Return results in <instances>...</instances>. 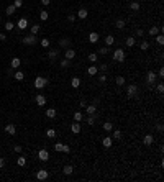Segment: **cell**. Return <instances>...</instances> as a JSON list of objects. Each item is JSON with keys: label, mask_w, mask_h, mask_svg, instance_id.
<instances>
[{"label": "cell", "mask_w": 164, "mask_h": 182, "mask_svg": "<svg viewBox=\"0 0 164 182\" xmlns=\"http://www.w3.org/2000/svg\"><path fill=\"white\" fill-rule=\"evenodd\" d=\"M113 61H118V63H123V61H125V51H123L122 48H118V49L113 51Z\"/></svg>", "instance_id": "obj_1"}, {"label": "cell", "mask_w": 164, "mask_h": 182, "mask_svg": "<svg viewBox=\"0 0 164 182\" xmlns=\"http://www.w3.org/2000/svg\"><path fill=\"white\" fill-rule=\"evenodd\" d=\"M48 82H49V81L44 79V77H36V79H34V87H36V89H44L48 85Z\"/></svg>", "instance_id": "obj_2"}, {"label": "cell", "mask_w": 164, "mask_h": 182, "mask_svg": "<svg viewBox=\"0 0 164 182\" xmlns=\"http://www.w3.org/2000/svg\"><path fill=\"white\" fill-rule=\"evenodd\" d=\"M21 41H23V44L33 46V44H36V34H28V36H25Z\"/></svg>", "instance_id": "obj_3"}, {"label": "cell", "mask_w": 164, "mask_h": 182, "mask_svg": "<svg viewBox=\"0 0 164 182\" xmlns=\"http://www.w3.org/2000/svg\"><path fill=\"white\" fill-rule=\"evenodd\" d=\"M136 94H138V87L135 85V84H131V85H128V89H126V95L130 97H136Z\"/></svg>", "instance_id": "obj_4"}, {"label": "cell", "mask_w": 164, "mask_h": 182, "mask_svg": "<svg viewBox=\"0 0 164 182\" xmlns=\"http://www.w3.org/2000/svg\"><path fill=\"white\" fill-rule=\"evenodd\" d=\"M158 75L154 74V71H148V74H146V82H148V85H153L154 81H156Z\"/></svg>", "instance_id": "obj_5"}, {"label": "cell", "mask_w": 164, "mask_h": 182, "mask_svg": "<svg viewBox=\"0 0 164 182\" xmlns=\"http://www.w3.org/2000/svg\"><path fill=\"white\" fill-rule=\"evenodd\" d=\"M48 177H49V172H48L46 169H39V171L36 172V179H38V180H46Z\"/></svg>", "instance_id": "obj_6"}, {"label": "cell", "mask_w": 164, "mask_h": 182, "mask_svg": "<svg viewBox=\"0 0 164 182\" xmlns=\"http://www.w3.org/2000/svg\"><path fill=\"white\" fill-rule=\"evenodd\" d=\"M38 158H39V161H48L49 159V153H48V149H39L38 151Z\"/></svg>", "instance_id": "obj_7"}, {"label": "cell", "mask_w": 164, "mask_h": 182, "mask_svg": "<svg viewBox=\"0 0 164 182\" xmlns=\"http://www.w3.org/2000/svg\"><path fill=\"white\" fill-rule=\"evenodd\" d=\"M34 102H36L38 107H43V105H46V97L41 95V94H38L36 97H34Z\"/></svg>", "instance_id": "obj_8"}, {"label": "cell", "mask_w": 164, "mask_h": 182, "mask_svg": "<svg viewBox=\"0 0 164 182\" xmlns=\"http://www.w3.org/2000/svg\"><path fill=\"white\" fill-rule=\"evenodd\" d=\"M85 112H87V115H94V113H97V105H95V103L85 105Z\"/></svg>", "instance_id": "obj_9"}, {"label": "cell", "mask_w": 164, "mask_h": 182, "mask_svg": "<svg viewBox=\"0 0 164 182\" xmlns=\"http://www.w3.org/2000/svg\"><path fill=\"white\" fill-rule=\"evenodd\" d=\"M16 26H18L20 30H26V26H28V20H26V18H20L18 21H16Z\"/></svg>", "instance_id": "obj_10"}, {"label": "cell", "mask_w": 164, "mask_h": 182, "mask_svg": "<svg viewBox=\"0 0 164 182\" xmlns=\"http://www.w3.org/2000/svg\"><path fill=\"white\" fill-rule=\"evenodd\" d=\"M20 66H21L20 57H13V59H12V63H10V67H12V69H18Z\"/></svg>", "instance_id": "obj_11"}, {"label": "cell", "mask_w": 164, "mask_h": 182, "mask_svg": "<svg viewBox=\"0 0 164 182\" xmlns=\"http://www.w3.org/2000/svg\"><path fill=\"white\" fill-rule=\"evenodd\" d=\"M64 56H66V59H74V57H76V51L74 49H71V48H67V49H66V53H64Z\"/></svg>", "instance_id": "obj_12"}, {"label": "cell", "mask_w": 164, "mask_h": 182, "mask_svg": "<svg viewBox=\"0 0 164 182\" xmlns=\"http://www.w3.org/2000/svg\"><path fill=\"white\" fill-rule=\"evenodd\" d=\"M71 131H72L74 135H79V133H81V125H79V122H74L72 125H71Z\"/></svg>", "instance_id": "obj_13"}, {"label": "cell", "mask_w": 164, "mask_h": 182, "mask_svg": "<svg viewBox=\"0 0 164 182\" xmlns=\"http://www.w3.org/2000/svg\"><path fill=\"white\" fill-rule=\"evenodd\" d=\"M102 144H103V148H110V146L113 144V138H110V136H105V138L102 140Z\"/></svg>", "instance_id": "obj_14"}, {"label": "cell", "mask_w": 164, "mask_h": 182, "mask_svg": "<svg viewBox=\"0 0 164 182\" xmlns=\"http://www.w3.org/2000/svg\"><path fill=\"white\" fill-rule=\"evenodd\" d=\"M154 143V138H153V135H146L144 138H143V144H146V146H151Z\"/></svg>", "instance_id": "obj_15"}, {"label": "cell", "mask_w": 164, "mask_h": 182, "mask_svg": "<svg viewBox=\"0 0 164 182\" xmlns=\"http://www.w3.org/2000/svg\"><path fill=\"white\" fill-rule=\"evenodd\" d=\"M89 41H90L92 44H95L97 41H99V33H95V31L89 33Z\"/></svg>", "instance_id": "obj_16"}, {"label": "cell", "mask_w": 164, "mask_h": 182, "mask_svg": "<svg viewBox=\"0 0 164 182\" xmlns=\"http://www.w3.org/2000/svg\"><path fill=\"white\" fill-rule=\"evenodd\" d=\"M5 131L8 133V135H15V133H16V128H15V125H13V123H8V125L5 126Z\"/></svg>", "instance_id": "obj_17"}, {"label": "cell", "mask_w": 164, "mask_h": 182, "mask_svg": "<svg viewBox=\"0 0 164 182\" xmlns=\"http://www.w3.org/2000/svg\"><path fill=\"white\" fill-rule=\"evenodd\" d=\"M77 16H79V18H81V20H85L87 16H89V12L85 10V8H81V10L77 12Z\"/></svg>", "instance_id": "obj_18"}, {"label": "cell", "mask_w": 164, "mask_h": 182, "mask_svg": "<svg viewBox=\"0 0 164 182\" xmlns=\"http://www.w3.org/2000/svg\"><path fill=\"white\" fill-rule=\"evenodd\" d=\"M97 72H99V67H97V66H89V69H87L89 75H95Z\"/></svg>", "instance_id": "obj_19"}, {"label": "cell", "mask_w": 164, "mask_h": 182, "mask_svg": "<svg viewBox=\"0 0 164 182\" xmlns=\"http://www.w3.org/2000/svg\"><path fill=\"white\" fill-rule=\"evenodd\" d=\"M72 171H74V167L71 166V164H67V166H64V167H63V172H64L66 176H71V174H72Z\"/></svg>", "instance_id": "obj_20"}, {"label": "cell", "mask_w": 164, "mask_h": 182, "mask_svg": "<svg viewBox=\"0 0 164 182\" xmlns=\"http://www.w3.org/2000/svg\"><path fill=\"white\" fill-rule=\"evenodd\" d=\"M59 46H61V48H69V46H71V39L63 38V39L59 41Z\"/></svg>", "instance_id": "obj_21"}, {"label": "cell", "mask_w": 164, "mask_h": 182, "mask_svg": "<svg viewBox=\"0 0 164 182\" xmlns=\"http://www.w3.org/2000/svg\"><path fill=\"white\" fill-rule=\"evenodd\" d=\"M46 136H48L49 140L56 138V130H53V128H48V130H46Z\"/></svg>", "instance_id": "obj_22"}, {"label": "cell", "mask_w": 164, "mask_h": 182, "mask_svg": "<svg viewBox=\"0 0 164 182\" xmlns=\"http://www.w3.org/2000/svg\"><path fill=\"white\" fill-rule=\"evenodd\" d=\"M159 31H161V28H159V26H151V28H149V34H151V36H156Z\"/></svg>", "instance_id": "obj_23"}, {"label": "cell", "mask_w": 164, "mask_h": 182, "mask_svg": "<svg viewBox=\"0 0 164 182\" xmlns=\"http://www.w3.org/2000/svg\"><path fill=\"white\" fill-rule=\"evenodd\" d=\"M125 25H126V21L125 20H123V18H120V20H117V21H115V26H117V28H125Z\"/></svg>", "instance_id": "obj_24"}, {"label": "cell", "mask_w": 164, "mask_h": 182, "mask_svg": "<svg viewBox=\"0 0 164 182\" xmlns=\"http://www.w3.org/2000/svg\"><path fill=\"white\" fill-rule=\"evenodd\" d=\"M71 85H72L74 89H77L79 85H81V79H79V77H72V81H71Z\"/></svg>", "instance_id": "obj_25"}, {"label": "cell", "mask_w": 164, "mask_h": 182, "mask_svg": "<svg viewBox=\"0 0 164 182\" xmlns=\"http://www.w3.org/2000/svg\"><path fill=\"white\" fill-rule=\"evenodd\" d=\"M46 117L48 118H56V110L54 108H48L46 110Z\"/></svg>", "instance_id": "obj_26"}, {"label": "cell", "mask_w": 164, "mask_h": 182, "mask_svg": "<svg viewBox=\"0 0 164 182\" xmlns=\"http://www.w3.org/2000/svg\"><path fill=\"white\" fill-rule=\"evenodd\" d=\"M130 8H131L133 12H138L140 8H141V5H140V2H131L130 3Z\"/></svg>", "instance_id": "obj_27"}, {"label": "cell", "mask_w": 164, "mask_h": 182, "mask_svg": "<svg viewBox=\"0 0 164 182\" xmlns=\"http://www.w3.org/2000/svg\"><path fill=\"white\" fill-rule=\"evenodd\" d=\"M39 18H41L43 21H46L48 18H49V13H48L46 10H41V12H39Z\"/></svg>", "instance_id": "obj_28"}, {"label": "cell", "mask_w": 164, "mask_h": 182, "mask_svg": "<svg viewBox=\"0 0 164 182\" xmlns=\"http://www.w3.org/2000/svg\"><path fill=\"white\" fill-rule=\"evenodd\" d=\"M95 118H97V117H95V113H94V115H87V125H90V126H92V125L95 123Z\"/></svg>", "instance_id": "obj_29"}, {"label": "cell", "mask_w": 164, "mask_h": 182, "mask_svg": "<svg viewBox=\"0 0 164 182\" xmlns=\"http://www.w3.org/2000/svg\"><path fill=\"white\" fill-rule=\"evenodd\" d=\"M113 43H115V38L112 36V34H108V36L105 38V44H107V46H112Z\"/></svg>", "instance_id": "obj_30"}, {"label": "cell", "mask_w": 164, "mask_h": 182, "mask_svg": "<svg viewBox=\"0 0 164 182\" xmlns=\"http://www.w3.org/2000/svg\"><path fill=\"white\" fill-rule=\"evenodd\" d=\"M135 44H136V39L133 38V36H130V38H126V46H128V48L135 46Z\"/></svg>", "instance_id": "obj_31"}, {"label": "cell", "mask_w": 164, "mask_h": 182, "mask_svg": "<svg viewBox=\"0 0 164 182\" xmlns=\"http://www.w3.org/2000/svg\"><path fill=\"white\" fill-rule=\"evenodd\" d=\"M25 79V74L21 72V71H16L15 72V81H23Z\"/></svg>", "instance_id": "obj_32"}, {"label": "cell", "mask_w": 164, "mask_h": 182, "mask_svg": "<svg viewBox=\"0 0 164 182\" xmlns=\"http://www.w3.org/2000/svg\"><path fill=\"white\" fill-rule=\"evenodd\" d=\"M15 10H16V7L13 5V3H12V5H8V7H7V15H13V13H15Z\"/></svg>", "instance_id": "obj_33"}, {"label": "cell", "mask_w": 164, "mask_h": 182, "mask_svg": "<svg viewBox=\"0 0 164 182\" xmlns=\"http://www.w3.org/2000/svg\"><path fill=\"white\" fill-rule=\"evenodd\" d=\"M16 164H18V166H26V158L25 156H20L18 159H16Z\"/></svg>", "instance_id": "obj_34"}, {"label": "cell", "mask_w": 164, "mask_h": 182, "mask_svg": "<svg viewBox=\"0 0 164 182\" xmlns=\"http://www.w3.org/2000/svg\"><path fill=\"white\" fill-rule=\"evenodd\" d=\"M57 49H49V53H48V57H49V59H54V57L57 56Z\"/></svg>", "instance_id": "obj_35"}, {"label": "cell", "mask_w": 164, "mask_h": 182, "mask_svg": "<svg viewBox=\"0 0 164 182\" xmlns=\"http://www.w3.org/2000/svg\"><path fill=\"white\" fill-rule=\"evenodd\" d=\"M103 130H105V131H112V130H113V125H112L110 122H105V123H103Z\"/></svg>", "instance_id": "obj_36"}, {"label": "cell", "mask_w": 164, "mask_h": 182, "mask_svg": "<svg viewBox=\"0 0 164 182\" xmlns=\"http://www.w3.org/2000/svg\"><path fill=\"white\" fill-rule=\"evenodd\" d=\"M140 48H141V51H148V48H149V43H148V41H141Z\"/></svg>", "instance_id": "obj_37"}, {"label": "cell", "mask_w": 164, "mask_h": 182, "mask_svg": "<svg viewBox=\"0 0 164 182\" xmlns=\"http://www.w3.org/2000/svg\"><path fill=\"white\" fill-rule=\"evenodd\" d=\"M156 43H158V44H164V36H162L161 33L156 34Z\"/></svg>", "instance_id": "obj_38"}, {"label": "cell", "mask_w": 164, "mask_h": 182, "mask_svg": "<svg viewBox=\"0 0 164 182\" xmlns=\"http://www.w3.org/2000/svg\"><path fill=\"white\" fill-rule=\"evenodd\" d=\"M13 28H15V23H12V21H7V23H5V30H7V31H12Z\"/></svg>", "instance_id": "obj_39"}, {"label": "cell", "mask_w": 164, "mask_h": 182, "mask_svg": "<svg viewBox=\"0 0 164 182\" xmlns=\"http://www.w3.org/2000/svg\"><path fill=\"white\" fill-rule=\"evenodd\" d=\"M115 82H117V85H123V84H125V77H122V75H118V77L115 79Z\"/></svg>", "instance_id": "obj_40"}, {"label": "cell", "mask_w": 164, "mask_h": 182, "mask_svg": "<svg viewBox=\"0 0 164 182\" xmlns=\"http://www.w3.org/2000/svg\"><path fill=\"white\" fill-rule=\"evenodd\" d=\"M112 131H113V130H112ZM113 140H122V131L115 130V131H113Z\"/></svg>", "instance_id": "obj_41"}, {"label": "cell", "mask_w": 164, "mask_h": 182, "mask_svg": "<svg viewBox=\"0 0 164 182\" xmlns=\"http://www.w3.org/2000/svg\"><path fill=\"white\" fill-rule=\"evenodd\" d=\"M89 61H90V63H95V61H97V54H95V53H89Z\"/></svg>", "instance_id": "obj_42"}, {"label": "cell", "mask_w": 164, "mask_h": 182, "mask_svg": "<svg viewBox=\"0 0 164 182\" xmlns=\"http://www.w3.org/2000/svg\"><path fill=\"white\" fill-rule=\"evenodd\" d=\"M81 120H82V113L76 112V113H74V122H81Z\"/></svg>", "instance_id": "obj_43"}, {"label": "cell", "mask_w": 164, "mask_h": 182, "mask_svg": "<svg viewBox=\"0 0 164 182\" xmlns=\"http://www.w3.org/2000/svg\"><path fill=\"white\" fill-rule=\"evenodd\" d=\"M13 5H15L16 8H21V7H23V0H15V2H13Z\"/></svg>", "instance_id": "obj_44"}, {"label": "cell", "mask_w": 164, "mask_h": 182, "mask_svg": "<svg viewBox=\"0 0 164 182\" xmlns=\"http://www.w3.org/2000/svg\"><path fill=\"white\" fill-rule=\"evenodd\" d=\"M39 31V25H33L31 26V34H36Z\"/></svg>", "instance_id": "obj_45"}, {"label": "cell", "mask_w": 164, "mask_h": 182, "mask_svg": "<svg viewBox=\"0 0 164 182\" xmlns=\"http://www.w3.org/2000/svg\"><path fill=\"white\" fill-rule=\"evenodd\" d=\"M41 46L43 48H49V39H46V38L41 39Z\"/></svg>", "instance_id": "obj_46"}, {"label": "cell", "mask_w": 164, "mask_h": 182, "mask_svg": "<svg viewBox=\"0 0 164 182\" xmlns=\"http://www.w3.org/2000/svg\"><path fill=\"white\" fill-rule=\"evenodd\" d=\"M61 67H69V59H63V61H61Z\"/></svg>", "instance_id": "obj_47"}, {"label": "cell", "mask_w": 164, "mask_h": 182, "mask_svg": "<svg viewBox=\"0 0 164 182\" xmlns=\"http://www.w3.org/2000/svg\"><path fill=\"white\" fill-rule=\"evenodd\" d=\"M54 149L57 151V153H61V149H63V143H56L54 144Z\"/></svg>", "instance_id": "obj_48"}, {"label": "cell", "mask_w": 164, "mask_h": 182, "mask_svg": "<svg viewBox=\"0 0 164 182\" xmlns=\"http://www.w3.org/2000/svg\"><path fill=\"white\" fill-rule=\"evenodd\" d=\"M61 151H63V153H69V151H71V146H69V144H63V149H61Z\"/></svg>", "instance_id": "obj_49"}, {"label": "cell", "mask_w": 164, "mask_h": 182, "mask_svg": "<svg viewBox=\"0 0 164 182\" xmlns=\"http://www.w3.org/2000/svg\"><path fill=\"white\" fill-rule=\"evenodd\" d=\"M156 90L159 92V94H162V92H164V85H162V84H158V87H156Z\"/></svg>", "instance_id": "obj_50"}, {"label": "cell", "mask_w": 164, "mask_h": 182, "mask_svg": "<svg viewBox=\"0 0 164 182\" xmlns=\"http://www.w3.org/2000/svg\"><path fill=\"white\" fill-rule=\"evenodd\" d=\"M67 20H69V21H76V15H74V13L67 15Z\"/></svg>", "instance_id": "obj_51"}, {"label": "cell", "mask_w": 164, "mask_h": 182, "mask_svg": "<svg viewBox=\"0 0 164 182\" xmlns=\"http://www.w3.org/2000/svg\"><path fill=\"white\" fill-rule=\"evenodd\" d=\"M136 34H138V36H141V38H143V34H144L143 28H138V30H136Z\"/></svg>", "instance_id": "obj_52"}, {"label": "cell", "mask_w": 164, "mask_h": 182, "mask_svg": "<svg viewBox=\"0 0 164 182\" xmlns=\"http://www.w3.org/2000/svg\"><path fill=\"white\" fill-rule=\"evenodd\" d=\"M99 81H100L102 84H103L105 81H107V75H105V74H102V75H100V77H99Z\"/></svg>", "instance_id": "obj_53"}, {"label": "cell", "mask_w": 164, "mask_h": 182, "mask_svg": "<svg viewBox=\"0 0 164 182\" xmlns=\"http://www.w3.org/2000/svg\"><path fill=\"white\" fill-rule=\"evenodd\" d=\"M99 53H100V54H108V48H102Z\"/></svg>", "instance_id": "obj_54"}, {"label": "cell", "mask_w": 164, "mask_h": 182, "mask_svg": "<svg viewBox=\"0 0 164 182\" xmlns=\"http://www.w3.org/2000/svg\"><path fill=\"white\" fill-rule=\"evenodd\" d=\"M21 149H23V148H21L20 144H16V146H15V153H21Z\"/></svg>", "instance_id": "obj_55"}, {"label": "cell", "mask_w": 164, "mask_h": 182, "mask_svg": "<svg viewBox=\"0 0 164 182\" xmlns=\"http://www.w3.org/2000/svg\"><path fill=\"white\" fill-rule=\"evenodd\" d=\"M41 3H43L44 7H48V5H49V3H51V0H41Z\"/></svg>", "instance_id": "obj_56"}, {"label": "cell", "mask_w": 164, "mask_h": 182, "mask_svg": "<svg viewBox=\"0 0 164 182\" xmlns=\"http://www.w3.org/2000/svg\"><path fill=\"white\" fill-rule=\"evenodd\" d=\"M158 75H159V77H161V79L164 77V69H162V67H161V69H159V72H158Z\"/></svg>", "instance_id": "obj_57"}, {"label": "cell", "mask_w": 164, "mask_h": 182, "mask_svg": "<svg viewBox=\"0 0 164 182\" xmlns=\"http://www.w3.org/2000/svg\"><path fill=\"white\" fill-rule=\"evenodd\" d=\"M3 166H5V159H3V158H0V169H2Z\"/></svg>", "instance_id": "obj_58"}, {"label": "cell", "mask_w": 164, "mask_h": 182, "mask_svg": "<svg viewBox=\"0 0 164 182\" xmlns=\"http://www.w3.org/2000/svg\"><path fill=\"white\" fill-rule=\"evenodd\" d=\"M100 71H102V72H105V71H107V64H102L100 66Z\"/></svg>", "instance_id": "obj_59"}, {"label": "cell", "mask_w": 164, "mask_h": 182, "mask_svg": "<svg viewBox=\"0 0 164 182\" xmlns=\"http://www.w3.org/2000/svg\"><path fill=\"white\" fill-rule=\"evenodd\" d=\"M156 130H158V131H162V130H164V126H162V125H161V123H159V125H158V126H156Z\"/></svg>", "instance_id": "obj_60"}, {"label": "cell", "mask_w": 164, "mask_h": 182, "mask_svg": "<svg viewBox=\"0 0 164 182\" xmlns=\"http://www.w3.org/2000/svg\"><path fill=\"white\" fill-rule=\"evenodd\" d=\"M5 39H7V36L3 33H0V41H5Z\"/></svg>", "instance_id": "obj_61"}]
</instances>
